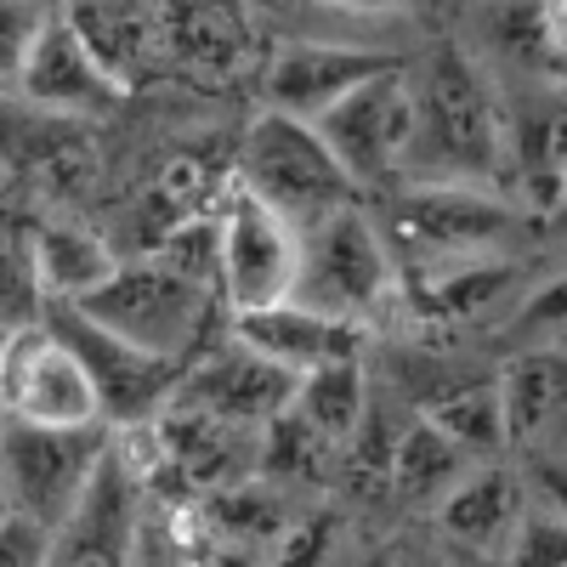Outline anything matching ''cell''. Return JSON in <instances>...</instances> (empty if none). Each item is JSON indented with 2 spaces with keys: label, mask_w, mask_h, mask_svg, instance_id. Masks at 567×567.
Instances as JSON below:
<instances>
[{
  "label": "cell",
  "mask_w": 567,
  "mask_h": 567,
  "mask_svg": "<svg viewBox=\"0 0 567 567\" xmlns=\"http://www.w3.org/2000/svg\"><path fill=\"white\" fill-rule=\"evenodd\" d=\"M471 471V449L454 443L449 432H437L432 420H409L403 437H398V460H392V494L409 505H432Z\"/></svg>",
  "instance_id": "44dd1931"
},
{
  "label": "cell",
  "mask_w": 567,
  "mask_h": 567,
  "mask_svg": "<svg viewBox=\"0 0 567 567\" xmlns=\"http://www.w3.org/2000/svg\"><path fill=\"white\" fill-rule=\"evenodd\" d=\"M136 471L120 460V449L109 454L97 488L85 494V505L58 528V556L52 567H136Z\"/></svg>",
  "instance_id": "9a60e30c"
},
{
  "label": "cell",
  "mask_w": 567,
  "mask_h": 567,
  "mask_svg": "<svg viewBox=\"0 0 567 567\" xmlns=\"http://www.w3.org/2000/svg\"><path fill=\"white\" fill-rule=\"evenodd\" d=\"M74 23H80V34L103 52V63L114 69V74H125L131 80V69H136V58H148V12H142V0H74V12H69Z\"/></svg>",
  "instance_id": "cb8c5ba5"
},
{
  "label": "cell",
  "mask_w": 567,
  "mask_h": 567,
  "mask_svg": "<svg viewBox=\"0 0 567 567\" xmlns=\"http://www.w3.org/2000/svg\"><path fill=\"white\" fill-rule=\"evenodd\" d=\"M511 131L494 80L465 45H437L414 69V154L403 182H477L505 187Z\"/></svg>",
  "instance_id": "6da1fadb"
},
{
  "label": "cell",
  "mask_w": 567,
  "mask_h": 567,
  "mask_svg": "<svg viewBox=\"0 0 567 567\" xmlns=\"http://www.w3.org/2000/svg\"><path fill=\"white\" fill-rule=\"evenodd\" d=\"M12 91L29 109H40V114L103 120V114H114L131 97V80L103 63V52L80 34V23L69 12H52L34 29L29 52L18 58Z\"/></svg>",
  "instance_id": "30bf717a"
},
{
  "label": "cell",
  "mask_w": 567,
  "mask_h": 567,
  "mask_svg": "<svg viewBox=\"0 0 567 567\" xmlns=\"http://www.w3.org/2000/svg\"><path fill=\"white\" fill-rule=\"evenodd\" d=\"M0 398L12 420L34 425H109L103 398L91 386L85 363L52 323L29 318L7 329V352H0Z\"/></svg>",
  "instance_id": "9c48e42d"
},
{
  "label": "cell",
  "mask_w": 567,
  "mask_h": 567,
  "mask_svg": "<svg viewBox=\"0 0 567 567\" xmlns=\"http://www.w3.org/2000/svg\"><path fill=\"white\" fill-rule=\"evenodd\" d=\"M329 550H336V516H307L272 539L267 567H323Z\"/></svg>",
  "instance_id": "f1b7e54d"
},
{
  "label": "cell",
  "mask_w": 567,
  "mask_h": 567,
  "mask_svg": "<svg viewBox=\"0 0 567 567\" xmlns=\"http://www.w3.org/2000/svg\"><path fill=\"white\" fill-rule=\"evenodd\" d=\"M114 454V425H34L7 414V505L63 528L97 488Z\"/></svg>",
  "instance_id": "8992f818"
},
{
  "label": "cell",
  "mask_w": 567,
  "mask_h": 567,
  "mask_svg": "<svg viewBox=\"0 0 567 567\" xmlns=\"http://www.w3.org/2000/svg\"><path fill=\"white\" fill-rule=\"evenodd\" d=\"M52 556H58V528L7 505V516H0V567H52Z\"/></svg>",
  "instance_id": "83f0119b"
},
{
  "label": "cell",
  "mask_w": 567,
  "mask_h": 567,
  "mask_svg": "<svg viewBox=\"0 0 567 567\" xmlns=\"http://www.w3.org/2000/svg\"><path fill=\"white\" fill-rule=\"evenodd\" d=\"M523 52L528 63H539V74H550L567 91V0H534Z\"/></svg>",
  "instance_id": "4316f807"
},
{
  "label": "cell",
  "mask_w": 567,
  "mask_h": 567,
  "mask_svg": "<svg viewBox=\"0 0 567 567\" xmlns=\"http://www.w3.org/2000/svg\"><path fill=\"white\" fill-rule=\"evenodd\" d=\"M216 301H221L216 284L182 272L159 256H142V261H120V272L80 307L97 312L109 329H120L125 341L148 347L171 363H187L205 347V323H210Z\"/></svg>",
  "instance_id": "5b68a950"
},
{
  "label": "cell",
  "mask_w": 567,
  "mask_h": 567,
  "mask_svg": "<svg viewBox=\"0 0 567 567\" xmlns=\"http://www.w3.org/2000/svg\"><path fill=\"white\" fill-rule=\"evenodd\" d=\"M239 182L256 199H267L272 210H284L296 227L323 221L329 210L352 205V194H358V182L347 176L336 148L323 142V131L312 120L284 114V109H261L256 125L245 131Z\"/></svg>",
  "instance_id": "3957f363"
},
{
  "label": "cell",
  "mask_w": 567,
  "mask_h": 567,
  "mask_svg": "<svg viewBox=\"0 0 567 567\" xmlns=\"http://www.w3.org/2000/svg\"><path fill=\"white\" fill-rule=\"evenodd\" d=\"M420 420H432L437 432H449L454 443H465L471 454H499L511 449L505 432V398H499V374H471V381H443L437 392H425Z\"/></svg>",
  "instance_id": "ffe728a7"
},
{
  "label": "cell",
  "mask_w": 567,
  "mask_h": 567,
  "mask_svg": "<svg viewBox=\"0 0 567 567\" xmlns=\"http://www.w3.org/2000/svg\"><path fill=\"white\" fill-rule=\"evenodd\" d=\"M45 323L58 329V336L74 347V358L85 363L91 386L103 398V420L114 432H131V425H154L182 381H187V363H171L148 347L125 341L120 329H109L97 312H85L80 301H45Z\"/></svg>",
  "instance_id": "52a82bcc"
},
{
  "label": "cell",
  "mask_w": 567,
  "mask_h": 567,
  "mask_svg": "<svg viewBox=\"0 0 567 567\" xmlns=\"http://www.w3.org/2000/svg\"><path fill=\"white\" fill-rule=\"evenodd\" d=\"M12 250L23 256V272L45 301H85L120 272V256L74 216H34Z\"/></svg>",
  "instance_id": "e0dca14e"
},
{
  "label": "cell",
  "mask_w": 567,
  "mask_h": 567,
  "mask_svg": "<svg viewBox=\"0 0 567 567\" xmlns=\"http://www.w3.org/2000/svg\"><path fill=\"white\" fill-rule=\"evenodd\" d=\"M523 523V483L505 465H471L465 477L437 499V528L465 545V550H488Z\"/></svg>",
  "instance_id": "ac0fdd59"
},
{
  "label": "cell",
  "mask_w": 567,
  "mask_h": 567,
  "mask_svg": "<svg viewBox=\"0 0 567 567\" xmlns=\"http://www.w3.org/2000/svg\"><path fill=\"white\" fill-rule=\"evenodd\" d=\"M318 131L358 187L398 182L414 154V69L398 63L386 74L363 80L352 97H341L318 120Z\"/></svg>",
  "instance_id": "8fae6325"
},
{
  "label": "cell",
  "mask_w": 567,
  "mask_h": 567,
  "mask_svg": "<svg viewBox=\"0 0 567 567\" xmlns=\"http://www.w3.org/2000/svg\"><path fill=\"white\" fill-rule=\"evenodd\" d=\"M369 386H363V358H347V363H323L312 374H301V392H296V414L312 425V432L329 443V449H347L363 420H369Z\"/></svg>",
  "instance_id": "7402d4cb"
},
{
  "label": "cell",
  "mask_w": 567,
  "mask_h": 567,
  "mask_svg": "<svg viewBox=\"0 0 567 567\" xmlns=\"http://www.w3.org/2000/svg\"><path fill=\"white\" fill-rule=\"evenodd\" d=\"M516 221H523V210L511 205L505 187L477 182H403L381 216L403 267L449 256H499Z\"/></svg>",
  "instance_id": "277c9868"
},
{
  "label": "cell",
  "mask_w": 567,
  "mask_h": 567,
  "mask_svg": "<svg viewBox=\"0 0 567 567\" xmlns=\"http://www.w3.org/2000/svg\"><path fill=\"white\" fill-rule=\"evenodd\" d=\"M539 488H545V505H556V511L567 516V460L539 471Z\"/></svg>",
  "instance_id": "4dcf8cb0"
},
{
  "label": "cell",
  "mask_w": 567,
  "mask_h": 567,
  "mask_svg": "<svg viewBox=\"0 0 567 567\" xmlns=\"http://www.w3.org/2000/svg\"><path fill=\"white\" fill-rule=\"evenodd\" d=\"M221 307L233 312H261L278 301H296L301 284V227L256 199L239 182L221 205Z\"/></svg>",
  "instance_id": "ba28073f"
},
{
  "label": "cell",
  "mask_w": 567,
  "mask_h": 567,
  "mask_svg": "<svg viewBox=\"0 0 567 567\" xmlns=\"http://www.w3.org/2000/svg\"><path fill=\"white\" fill-rule=\"evenodd\" d=\"M296 392H301V374H290L284 363L261 358L256 347H245L239 336L227 329V347L187 363V381H182V403H194L216 420H233V425H250V432H267L284 414L296 409Z\"/></svg>",
  "instance_id": "7c38bea8"
},
{
  "label": "cell",
  "mask_w": 567,
  "mask_h": 567,
  "mask_svg": "<svg viewBox=\"0 0 567 567\" xmlns=\"http://www.w3.org/2000/svg\"><path fill=\"white\" fill-rule=\"evenodd\" d=\"M505 567H567V516L556 505L523 511V523L511 534Z\"/></svg>",
  "instance_id": "d4e9b609"
},
{
  "label": "cell",
  "mask_w": 567,
  "mask_h": 567,
  "mask_svg": "<svg viewBox=\"0 0 567 567\" xmlns=\"http://www.w3.org/2000/svg\"><path fill=\"white\" fill-rule=\"evenodd\" d=\"M499 398H505V432L511 443L539 437L545 425L567 409V352L556 341L523 347L499 369Z\"/></svg>",
  "instance_id": "d6986e66"
},
{
  "label": "cell",
  "mask_w": 567,
  "mask_h": 567,
  "mask_svg": "<svg viewBox=\"0 0 567 567\" xmlns=\"http://www.w3.org/2000/svg\"><path fill=\"white\" fill-rule=\"evenodd\" d=\"M516 267L505 256H449L403 267V312L425 329H454L483 318L499 296H511Z\"/></svg>",
  "instance_id": "2e32d148"
},
{
  "label": "cell",
  "mask_w": 567,
  "mask_h": 567,
  "mask_svg": "<svg viewBox=\"0 0 567 567\" xmlns=\"http://www.w3.org/2000/svg\"><path fill=\"white\" fill-rule=\"evenodd\" d=\"M511 171L523 176L528 199L561 205L567 199V91L539 114L523 120V131L511 136Z\"/></svg>",
  "instance_id": "603a6c76"
},
{
  "label": "cell",
  "mask_w": 567,
  "mask_h": 567,
  "mask_svg": "<svg viewBox=\"0 0 567 567\" xmlns=\"http://www.w3.org/2000/svg\"><path fill=\"white\" fill-rule=\"evenodd\" d=\"M296 301L374 329L392 307H403V261L386 227L363 205H341L323 221L301 227V284Z\"/></svg>",
  "instance_id": "7a4b0ae2"
},
{
  "label": "cell",
  "mask_w": 567,
  "mask_h": 567,
  "mask_svg": "<svg viewBox=\"0 0 567 567\" xmlns=\"http://www.w3.org/2000/svg\"><path fill=\"white\" fill-rule=\"evenodd\" d=\"M398 69L392 52L381 45H358V40H284L272 63H267V109H284L296 120H323L341 97L374 74Z\"/></svg>",
  "instance_id": "4fadbf2b"
},
{
  "label": "cell",
  "mask_w": 567,
  "mask_h": 567,
  "mask_svg": "<svg viewBox=\"0 0 567 567\" xmlns=\"http://www.w3.org/2000/svg\"><path fill=\"white\" fill-rule=\"evenodd\" d=\"M511 329L523 341H534V347H545V341H561L567 336V267L561 272H550L539 290H528L523 301H516V312H511Z\"/></svg>",
  "instance_id": "484cf974"
},
{
  "label": "cell",
  "mask_w": 567,
  "mask_h": 567,
  "mask_svg": "<svg viewBox=\"0 0 567 567\" xmlns=\"http://www.w3.org/2000/svg\"><path fill=\"white\" fill-rule=\"evenodd\" d=\"M233 336L245 347H256L261 358L284 363L290 374H312L323 363H347V358H363L369 347V329L363 323H347V318H329L307 301H278V307H261V312H233Z\"/></svg>",
  "instance_id": "5bb4252c"
},
{
  "label": "cell",
  "mask_w": 567,
  "mask_h": 567,
  "mask_svg": "<svg viewBox=\"0 0 567 567\" xmlns=\"http://www.w3.org/2000/svg\"><path fill=\"white\" fill-rule=\"evenodd\" d=\"M312 7L347 12V18H409L420 0H312Z\"/></svg>",
  "instance_id": "f546056e"
}]
</instances>
